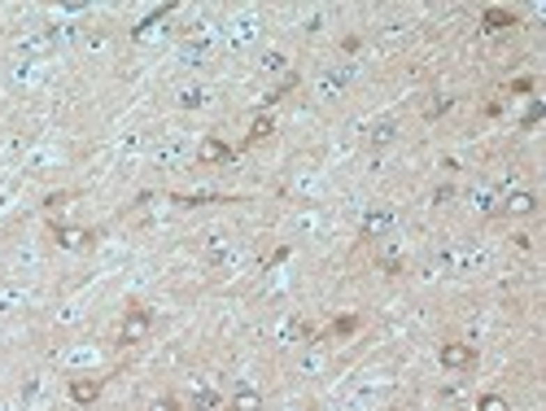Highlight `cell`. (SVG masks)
Returning a JSON list of instances; mask_svg holds the SVG:
<instances>
[{
  "instance_id": "cell-22",
  "label": "cell",
  "mask_w": 546,
  "mask_h": 411,
  "mask_svg": "<svg viewBox=\"0 0 546 411\" xmlns=\"http://www.w3.org/2000/svg\"><path fill=\"white\" fill-rule=\"evenodd\" d=\"M262 66H267V70H285V53H267V61H262Z\"/></svg>"
},
{
  "instance_id": "cell-12",
  "label": "cell",
  "mask_w": 546,
  "mask_h": 411,
  "mask_svg": "<svg viewBox=\"0 0 546 411\" xmlns=\"http://www.w3.org/2000/svg\"><path fill=\"white\" fill-rule=\"evenodd\" d=\"M350 333H358V315H341V320H333V328H328L319 341H328V337H350Z\"/></svg>"
},
{
  "instance_id": "cell-24",
  "label": "cell",
  "mask_w": 546,
  "mask_h": 411,
  "mask_svg": "<svg viewBox=\"0 0 546 411\" xmlns=\"http://www.w3.org/2000/svg\"><path fill=\"white\" fill-rule=\"evenodd\" d=\"M179 105H202V92H197V88H188L184 96H179Z\"/></svg>"
},
{
  "instance_id": "cell-18",
  "label": "cell",
  "mask_w": 546,
  "mask_h": 411,
  "mask_svg": "<svg viewBox=\"0 0 546 411\" xmlns=\"http://www.w3.org/2000/svg\"><path fill=\"white\" fill-rule=\"evenodd\" d=\"M149 411H179V398H175V394H162V398L149 403Z\"/></svg>"
},
{
  "instance_id": "cell-2",
  "label": "cell",
  "mask_w": 546,
  "mask_h": 411,
  "mask_svg": "<svg viewBox=\"0 0 546 411\" xmlns=\"http://www.w3.org/2000/svg\"><path fill=\"white\" fill-rule=\"evenodd\" d=\"M437 359H441V368H450V372H468V368H476V350L468 346V341H441Z\"/></svg>"
},
{
  "instance_id": "cell-16",
  "label": "cell",
  "mask_w": 546,
  "mask_h": 411,
  "mask_svg": "<svg viewBox=\"0 0 546 411\" xmlns=\"http://www.w3.org/2000/svg\"><path fill=\"white\" fill-rule=\"evenodd\" d=\"M450 105H455V96H437V101H428V105H424V119H441V114L450 110Z\"/></svg>"
},
{
  "instance_id": "cell-13",
  "label": "cell",
  "mask_w": 546,
  "mask_h": 411,
  "mask_svg": "<svg viewBox=\"0 0 546 411\" xmlns=\"http://www.w3.org/2000/svg\"><path fill=\"white\" fill-rule=\"evenodd\" d=\"M275 131V123L267 119V114H262V119H254V127H250V136H245V144H258V140H267Z\"/></svg>"
},
{
  "instance_id": "cell-23",
  "label": "cell",
  "mask_w": 546,
  "mask_h": 411,
  "mask_svg": "<svg viewBox=\"0 0 546 411\" xmlns=\"http://www.w3.org/2000/svg\"><path fill=\"white\" fill-rule=\"evenodd\" d=\"M542 119V101H533V105H529V114H524V127H533Z\"/></svg>"
},
{
  "instance_id": "cell-20",
  "label": "cell",
  "mask_w": 546,
  "mask_h": 411,
  "mask_svg": "<svg viewBox=\"0 0 546 411\" xmlns=\"http://www.w3.org/2000/svg\"><path fill=\"white\" fill-rule=\"evenodd\" d=\"M66 202H70V193H48V197H44L48 210H57V206H66Z\"/></svg>"
},
{
  "instance_id": "cell-1",
  "label": "cell",
  "mask_w": 546,
  "mask_h": 411,
  "mask_svg": "<svg viewBox=\"0 0 546 411\" xmlns=\"http://www.w3.org/2000/svg\"><path fill=\"white\" fill-rule=\"evenodd\" d=\"M149 328H153V315H149L144 306H131L123 315V324H119V346H140L149 337Z\"/></svg>"
},
{
  "instance_id": "cell-15",
  "label": "cell",
  "mask_w": 546,
  "mask_h": 411,
  "mask_svg": "<svg viewBox=\"0 0 546 411\" xmlns=\"http://www.w3.org/2000/svg\"><path fill=\"white\" fill-rule=\"evenodd\" d=\"M297 84H302V79H297V75H285V84H280L275 92H267V105H275V101H285V96L297 88Z\"/></svg>"
},
{
  "instance_id": "cell-8",
  "label": "cell",
  "mask_w": 546,
  "mask_h": 411,
  "mask_svg": "<svg viewBox=\"0 0 546 411\" xmlns=\"http://www.w3.org/2000/svg\"><path fill=\"white\" fill-rule=\"evenodd\" d=\"M350 79H354V66H341V70H328V75L319 79V92H324V96H337L345 84H350Z\"/></svg>"
},
{
  "instance_id": "cell-6",
  "label": "cell",
  "mask_w": 546,
  "mask_h": 411,
  "mask_svg": "<svg viewBox=\"0 0 546 411\" xmlns=\"http://www.w3.org/2000/svg\"><path fill=\"white\" fill-rule=\"evenodd\" d=\"M101 389H105V381H101V376H75V381H70V403H79V407H92L96 398H101Z\"/></svg>"
},
{
  "instance_id": "cell-19",
  "label": "cell",
  "mask_w": 546,
  "mask_h": 411,
  "mask_svg": "<svg viewBox=\"0 0 546 411\" xmlns=\"http://www.w3.org/2000/svg\"><path fill=\"white\" fill-rule=\"evenodd\" d=\"M450 197H455V184H437V188H433V202H437V206H446Z\"/></svg>"
},
{
  "instance_id": "cell-21",
  "label": "cell",
  "mask_w": 546,
  "mask_h": 411,
  "mask_svg": "<svg viewBox=\"0 0 546 411\" xmlns=\"http://www.w3.org/2000/svg\"><path fill=\"white\" fill-rule=\"evenodd\" d=\"M289 337H302V341H306V337H315V333H310V324H306V320H297V324L289 328Z\"/></svg>"
},
{
  "instance_id": "cell-5",
  "label": "cell",
  "mask_w": 546,
  "mask_h": 411,
  "mask_svg": "<svg viewBox=\"0 0 546 411\" xmlns=\"http://www.w3.org/2000/svg\"><path fill=\"white\" fill-rule=\"evenodd\" d=\"M236 158V149H232L227 140H219V136H206L202 144H197V162H206V167H219V162H232Z\"/></svg>"
},
{
  "instance_id": "cell-14",
  "label": "cell",
  "mask_w": 546,
  "mask_h": 411,
  "mask_svg": "<svg viewBox=\"0 0 546 411\" xmlns=\"http://www.w3.org/2000/svg\"><path fill=\"white\" fill-rule=\"evenodd\" d=\"M192 407H197V411H214V407H223V394H219V389H202V394L192 398Z\"/></svg>"
},
{
  "instance_id": "cell-10",
  "label": "cell",
  "mask_w": 546,
  "mask_h": 411,
  "mask_svg": "<svg viewBox=\"0 0 546 411\" xmlns=\"http://www.w3.org/2000/svg\"><path fill=\"white\" fill-rule=\"evenodd\" d=\"M232 411H262V394L254 385H241L232 394Z\"/></svg>"
},
{
  "instance_id": "cell-3",
  "label": "cell",
  "mask_w": 546,
  "mask_h": 411,
  "mask_svg": "<svg viewBox=\"0 0 546 411\" xmlns=\"http://www.w3.org/2000/svg\"><path fill=\"white\" fill-rule=\"evenodd\" d=\"M393 223H398V215H393L389 206H376V210H367V215H363V237L380 241V237L393 232Z\"/></svg>"
},
{
  "instance_id": "cell-7",
  "label": "cell",
  "mask_w": 546,
  "mask_h": 411,
  "mask_svg": "<svg viewBox=\"0 0 546 411\" xmlns=\"http://www.w3.org/2000/svg\"><path fill=\"white\" fill-rule=\"evenodd\" d=\"M533 210H538V197L529 188H516L503 197V215H533Z\"/></svg>"
},
{
  "instance_id": "cell-25",
  "label": "cell",
  "mask_w": 546,
  "mask_h": 411,
  "mask_svg": "<svg viewBox=\"0 0 546 411\" xmlns=\"http://www.w3.org/2000/svg\"><path fill=\"white\" fill-rule=\"evenodd\" d=\"M341 48H345V53H358L363 40H358V36H345V40H341Z\"/></svg>"
},
{
  "instance_id": "cell-4",
  "label": "cell",
  "mask_w": 546,
  "mask_h": 411,
  "mask_svg": "<svg viewBox=\"0 0 546 411\" xmlns=\"http://www.w3.org/2000/svg\"><path fill=\"white\" fill-rule=\"evenodd\" d=\"M53 241L61 245V250H88V245L96 241L92 227H66V223H53Z\"/></svg>"
},
{
  "instance_id": "cell-11",
  "label": "cell",
  "mask_w": 546,
  "mask_h": 411,
  "mask_svg": "<svg viewBox=\"0 0 546 411\" xmlns=\"http://www.w3.org/2000/svg\"><path fill=\"white\" fill-rule=\"evenodd\" d=\"M485 31H507V27H516V13H507V9H485Z\"/></svg>"
},
{
  "instance_id": "cell-9",
  "label": "cell",
  "mask_w": 546,
  "mask_h": 411,
  "mask_svg": "<svg viewBox=\"0 0 546 411\" xmlns=\"http://www.w3.org/2000/svg\"><path fill=\"white\" fill-rule=\"evenodd\" d=\"M393 140H398V123H393V119H380V123L367 131V144H372V149H380V144H393Z\"/></svg>"
},
{
  "instance_id": "cell-17",
  "label": "cell",
  "mask_w": 546,
  "mask_h": 411,
  "mask_svg": "<svg viewBox=\"0 0 546 411\" xmlns=\"http://www.w3.org/2000/svg\"><path fill=\"white\" fill-rule=\"evenodd\" d=\"M476 411H507V398L503 394H485V398L476 403Z\"/></svg>"
}]
</instances>
